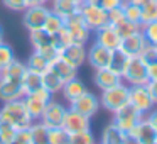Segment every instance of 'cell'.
<instances>
[{
    "label": "cell",
    "instance_id": "20",
    "mask_svg": "<svg viewBox=\"0 0 157 144\" xmlns=\"http://www.w3.org/2000/svg\"><path fill=\"white\" fill-rule=\"evenodd\" d=\"M100 142H103V144H127V142H130V139H128V134L125 130H122L112 120L108 126L103 127L101 136H100Z\"/></svg>",
    "mask_w": 157,
    "mask_h": 144
},
{
    "label": "cell",
    "instance_id": "8",
    "mask_svg": "<svg viewBox=\"0 0 157 144\" xmlns=\"http://www.w3.org/2000/svg\"><path fill=\"white\" fill-rule=\"evenodd\" d=\"M130 142L135 144H157V129L144 117L128 130Z\"/></svg>",
    "mask_w": 157,
    "mask_h": 144
},
{
    "label": "cell",
    "instance_id": "15",
    "mask_svg": "<svg viewBox=\"0 0 157 144\" xmlns=\"http://www.w3.org/2000/svg\"><path fill=\"white\" fill-rule=\"evenodd\" d=\"M61 127L71 136V134L91 129V119L86 117V115H83V114H79V112H76V110L68 109L66 114H64V119H63Z\"/></svg>",
    "mask_w": 157,
    "mask_h": 144
},
{
    "label": "cell",
    "instance_id": "35",
    "mask_svg": "<svg viewBox=\"0 0 157 144\" xmlns=\"http://www.w3.org/2000/svg\"><path fill=\"white\" fill-rule=\"evenodd\" d=\"M127 63H128V56L123 54L122 51H118V49H117V51L113 53V59H112V65H110V68L122 76V75H123V70H125V66H127Z\"/></svg>",
    "mask_w": 157,
    "mask_h": 144
},
{
    "label": "cell",
    "instance_id": "33",
    "mask_svg": "<svg viewBox=\"0 0 157 144\" xmlns=\"http://www.w3.org/2000/svg\"><path fill=\"white\" fill-rule=\"evenodd\" d=\"M140 32H142V36L145 38V41L149 44H154V46L157 44V21L142 24L140 26Z\"/></svg>",
    "mask_w": 157,
    "mask_h": 144
},
{
    "label": "cell",
    "instance_id": "22",
    "mask_svg": "<svg viewBox=\"0 0 157 144\" xmlns=\"http://www.w3.org/2000/svg\"><path fill=\"white\" fill-rule=\"evenodd\" d=\"M83 2H78V0H51V12L64 21L69 15L79 12Z\"/></svg>",
    "mask_w": 157,
    "mask_h": 144
},
{
    "label": "cell",
    "instance_id": "25",
    "mask_svg": "<svg viewBox=\"0 0 157 144\" xmlns=\"http://www.w3.org/2000/svg\"><path fill=\"white\" fill-rule=\"evenodd\" d=\"M42 86L54 97V95H58V93H61L63 86H64V82H63L56 73H52L51 70H48V71L42 73Z\"/></svg>",
    "mask_w": 157,
    "mask_h": 144
},
{
    "label": "cell",
    "instance_id": "28",
    "mask_svg": "<svg viewBox=\"0 0 157 144\" xmlns=\"http://www.w3.org/2000/svg\"><path fill=\"white\" fill-rule=\"evenodd\" d=\"M49 63H51V61H49L48 58H44V56H42L41 53L32 51V54L27 58V63H25V66H27L29 70H32V71L44 73V71H48Z\"/></svg>",
    "mask_w": 157,
    "mask_h": 144
},
{
    "label": "cell",
    "instance_id": "31",
    "mask_svg": "<svg viewBox=\"0 0 157 144\" xmlns=\"http://www.w3.org/2000/svg\"><path fill=\"white\" fill-rule=\"evenodd\" d=\"M48 142L49 144H69V134L63 127H51V129H48Z\"/></svg>",
    "mask_w": 157,
    "mask_h": 144
},
{
    "label": "cell",
    "instance_id": "26",
    "mask_svg": "<svg viewBox=\"0 0 157 144\" xmlns=\"http://www.w3.org/2000/svg\"><path fill=\"white\" fill-rule=\"evenodd\" d=\"M22 86H24L25 93H32L36 90L42 88V73L32 71V70H25L24 76H22Z\"/></svg>",
    "mask_w": 157,
    "mask_h": 144
},
{
    "label": "cell",
    "instance_id": "36",
    "mask_svg": "<svg viewBox=\"0 0 157 144\" xmlns=\"http://www.w3.org/2000/svg\"><path fill=\"white\" fill-rule=\"evenodd\" d=\"M63 27H64V21H63L59 15H56V14H52V12H51L42 29H44V31H48L49 34H56V32H58L59 29H63Z\"/></svg>",
    "mask_w": 157,
    "mask_h": 144
},
{
    "label": "cell",
    "instance_id": "21",
    "mask_svg": "<svg viewBox=\"0 0 157 144\" xmlns=\"http://www.w3.org/2000/svg\"><path fill=\"white\" fill-rule=\"evenodd\" d=\"M93 82L98 86L100 90H106L112 88V86L122 83V76L117 71H113L112 68H101V70H95V75H93Z\"/></svg>",
    "mask_w": 157,
    "mask_h": 144
},
{
    "label": "cell",
    "instance_id": "18",
    "mask_svg": "<svg viewBox=\"0 0 157 144\" xmlns=\"http://www.w3.org/2000/svg\"><path fill=\"white\" fill-rule=\"evenodd\" d=\"M25 92L21 80L10 78H0V100L2 102H10V100L24 98Z\"/></svg>",
    "mask_w": 157,
    "mask_h": 144
},
{
    "label": "cell",
    "instance_id": "12",
    "mask_svg": "<svg viewBox=\"0 0 157 144\" xmlns=\"http://www.w3.org/2000/svg\"><path fill=\"white\" fill-rule=\"evenodd\" d=\"M144 117L145 115H144L142 112H139V110L128 102V103H125V105H122L118 110L113 112V122H115L122 130L128 132V130L132 129L140 119H144Z\"/></svg>",
    "mask_w": 157,
    "mask_h": 144
},
{
    "label": "cell",
    "instance_id": "51",
    "mask_svg": "<svg viewBox=\"0 0 157 144\" xmlns=\"http://www.w3.org/2000/svg\"><path fill=\"white\" fill-rule=\"evenodd\" d=\"M4 42V31H2V27H0V44Z\"/></svg>",
    "mask_w": 157,
    "mask_h": 144
},
{
    "label": "cell",
    "instance_id": "27",
    "mask_svg": "<svg viewBox=\"0 0 157 144\" xmlns=\"http://www.w3.org/2000/svg\"><path fill=\"white\" fill-rule=\"evenodd\" d=\"M25 70H27L25 63L19 61V59H14V61H12L9 66H5V68H2V70H0V78L21 80V82H22V76H24Z\"/></svg>",
    "mask_w": 157,
    "mask_h": 144
},
{
    "label": "cell",
    "instance_id": "17",
    "mask_svg": "<svg viewBox=\"0 0 157 144\" xmlns=\"http://www.w3.org/2000/svg\"><path fill=\"white\" fill-rule=\"evenodd\" d=\"M120 34L117 32V29L113 27L112 24H106L103 27H100L98 31H95V42H98L100 46H105V48L112 49V51H117L120 46Z\"/></svg>",
    "mask_w": 157,
    "mask_h": 144
},
{
    "label": "cell",
    "instance_id": "34",
    "mask_svg": "<svg viewBox=\"0 0 157 144\" xmlns=\"http://www.w3.org/2000/svg\"><path fill=\"white\" fill-rule=\"evenodd\" d=\"M96 139L93 136L91 129L88 130H81V132H76L69 136V144H95Z\"/></svg>",
    "mask_w": 157,
    "mask_h": 144
},
{
    "label": "cell",
    "instance_id": "41",
    "mask_svg": "<svg viewBox=\"0 0 157 144\" xmlns=\"http://www.w3.org/2000/svg\"><path fill=\"white\" fill-rule=\"evenodd\" d=\"M2 4L12 12H24L27 9V0H2Z\"/></svg>",
    "mask_w": 157,
    "mask_h": 144
},
{
    "label": "cell",
    "instance_id": "47",
    "mask_svg": "<svg viewBox=\"0 0 157 144\" xmlns=\"http://www.w3.org/2000/svg\"><path fill=\"white\" fill-rule=\"evenodd\" d=\"M145 119L149 120V122H150V124H152V126L157 129V105L154 107V109L150 110L149 114H145Z\"/></svg>",
    "mask_w": 157,
    "mask_h": 144
},
{
    "label": "cell",
    "instance_id": "30",
    "mask_svg": "<svg viewBox=\"0 0 157 144\" xmlns=\"http://www.w3.org/2000/svg\"><path fill=\"white\" fill-rule=\"evenodd\" d=\"M32 136V144H46L48 142V127L41 120H34L29 127Z\"/></svg>",
    "mask_w": 157,
    "mask_h": 144
},
{
    "label": "cell",
    "instance_id": "3",
    "mask_svg": "<svg viewBox=\"0 0 157 144\" xmlns=\"http://www.w3.org/2000/svg\"><path fill=\"white\" fill-rule=\"evenodd\" d=\"M29 41H31L32 51L41 53L44 58L49 61L59 56V51L52 44V34H49L44 29H36V31H29Z\"/></svg>",
    "mask_w": 157,
    "mask_h": 144
},
{
    "label": "cell",
    "instance_id": "7",
    "mask_svg": "<svg viewBox=\"0 0 157 144\" xmlns=\"http://www.w3.org/2000/svg\"><path fill=\"white\" fill-rule=\"evenodd\" d=\"M51 9L48 5H29L24 12H22V24L29 31H36V29H42L48 21Z\"/></svg>",
    "mask_w": 157,
    "mask_h": 144
},
{
    "label": "cell",
    "instance_id": "39",
    "mask_svg": "<svg viewBox=\"0 0 157 144\" xmlns=\"http://www.w3.org/2000/svg\"><path fill=\"white\" fill-rule=\"evenodd\" d=\"M123 14H125V19L140 24V7L139 5H133V4L125 2V4H123Z\"/></svg>",
    "mask_w": 157,
    "mask_h": 144
},
{
    "label": "cell",
    "instance_id": "4",
    "mask_svg": "<svg viewBox=\"0 0 157 144\" xmlns=\"http://www.w3.org/2000/svg\"><path fill=\"white\" fill-rule=\"evenodd\" d=\"M122 80L125 83H128V86L149 83V78H147V65L144 63V59L140 56L128 58V63H127L125 70H123Z\"/></svg>",
    "mask_w": 157,
    "mask_h": 144
},
{
    "label": "cell",
    "instance_id": "52",
    "mask_svg": "<svg viewBox=\"0 0 157 144\" xmlns=\"http://www.w3.org/2000/svg\"><path fill=\"white\" fill-rule=\"evenodd\" d=\"M78 2H83V0H78Z\"/></svg>",
    "mask_w": 157,
    "mask_h": 144
},
{
    "label": "cell",
    "instance_id": "6",
    "mask_svg": "<svg viewBox=\"0 0 157 144\" xmlns=\"http://www.w3.org/2000/svg\"><path fill=\"white\" fill-rule=\"evenodd\" d=\"M64 27L68 29L69 36H71V41L75 44H86L90 41L91 31H90V27L83 21L81 12H76V14L69 15L68 19H64Z\"/></svg>",
    "mask_w": 157,
    "mask_h": 144
},
{
    "label": "cell",
    "instance_id": "16",
    "mask_svg": "<svg viewBox=\"0 0 157 144\" xmlns=\"http://www.w3.org/2000/svg\"><path fill=\"white\" fill-rule=\"evenodd\" d=\"M59 58L64 59L68 65L79 70L86 63V48H85V44H75L73 42V44H68L66 48L61 49Z\"/></svg>",
    "mask_w": 157,
    "mask_h": 144
},
{
    "label": "cell",
    "instance_id": "32",
    "mask_svg": "<svg viewBox=\"0 0 157 144\" xmlns=\"http://www.w3.org/2000/svg\"><path fill=\"white\" fill-rule=\"evenodd\" d=\"M140 26L142 24H137V22H132V21H128V19H123L122 22H118V24L113 26V27L117 29L120 38H127V36H132V34H135V32H140Z\"/></svg>",
    "mask_w": 157,
    "mask_h": 144
},
{
    "label": "cell",
    "instance_id": "54",
    "mask_svg": "<svg viewBox=\"0 0 157 144\" xmlns=\"http://www.w3.org/2000/svg\"><path fill=\"white\" fill-rule=\"evenodd\" d=\"M125 2H127V0H125Z\"/></svg>",
    "mask_w": 157,
    "mask_h": 144
},
{
    "label": "cell",
    "instance_id": "46",
    "mask_svg": "<svg viewBox=\"0 0 157 144\" xmlns=\"http://www.w3.org/2000/svg\"><path fill=\"white\" fill-rule=\"evenodd\" d=\"M147 88H149V92H150L154 105H157V82H149L147 83Z\"/></svg>",
    "mask_w": 157,
    "mask_h": 144
},
{
    "label": "cell",
    "instance_id": "29",
    "mask_svg": "<svg viewBox=\"0 0 157 144\" xmlns=\"http://www.w3.org/2000/svg\"><path fill=\"white\" fill-rule=\"evenodd\" d=\"M157 21V0H147L140 5V24Z\"/></svg>",
    "mask_w": 157,
    "mask_h": 144
},
{
    "label": "cell",
    "instance_id": "2",
    "mask_svg": "<svg viewBox=\"0 0 157 144\" xmlns=\"http://www.w3.org/2000/svg\"><path fill=\"white\" fill-rule=\"evenodd\" d=\"M98 98H100V105L105 110H108V112L113 114L122 105L128 103V85H127L125 82H122V83H118V85L112 86V88L101 90Z\"/></svg>",
    "mask_w": 157,
    "mask_h": 144
},
{
    "label": "cell",
    "instance_id": "44",
    "mask_svg": "<svg viewBox=\"0 0 157 144\" xmlns=\"http://www.w3.org/2000/svg\"><path fill=\"white\" fill-rule=\"evenodd\" d=\"M123 4H125V0H101V2H100V5H101L106 12L113 10V9H118V7H123Z\"/></svg>",
    "mask_w": 157,
    "mask_h": 144
},
{
    "label": "cell",
    "instance_id": "40",
    "mask_svg": "<svg viewBox=\"0 0 157 144\" xmlns=\"http://www.w3.org/2000/svg\"><path fill=\"white\" fill-rule=\"evenodd\" d=\"M140 58L144 59L145 65H150V63L157 61V48L154 44H149V42H147V46L144 48V51L140 53Z\"/></svg>",
    "mask_w": 157,
    "mask_h": 144
},
{
    "label": "cell",
    "instance_id": "10",
    "mask_svg": "<svg viewBox=\"0 0 157 144\" xmlns=\"http://www.w3.org/2000/svg\"><path fill=\"white\" fill-rule=\"evenodd\" d=\"M128 102L135 107L139 112H142L144 115L149 114L150 110L154 109V102L152 97H150V92L145 85H130L128 86Z\"/></svg>",
    "mask_w": 157,
    "mask_h": 144
},
{
    "label": "cell",
    "instance_id": "37",
    "mask_svg": "<svg viewBox=\"0 0 157 144\" xmlns=\"http://www.w3.org/2000/svg\"><path fill=\"white\" fill-rule=\"evenodd\" d=\"M17 130L5 122H0V144H14Z\"/></svg>",
    "mask_w": 157,
    "mask_h": 144
},
{
    "label": "cell",
    "instance_id": "9",
    "mask_svg": "<svg viewBox=\"0 0 157 144\" xmlns=\"http://www.w3.org/2000/svg\"><path fill=\"white\" fill-rule=\"evenodd\" d=\"M52 98V95L48 92V90L42 86V88L36 90L32 93H25L24 95V102L25 107H27L29 115L32 117V120H39L42 115V110H44L46 103Z\"/></svg>",
    "mask_w": 157,
    "mask_h": 144
},
{
    "label": "cell",
    "instance_id": "19",
    "mask_svg": "<svg viewBox=\"0 0 157 144\" xmlns=\"http://www.w3.org/2000/svg\"><path fill=\"white\" fill-rule=\"evenodd\" d=\"M145 46H147V41L142 36V32H135V34H132V36L122 38L120 46H118V51H122L123 54H127L128 58H132V56H140V53L144 51Z\"/></svg>",
    "mask_w": 157,
    "mask_h": 144
},
{
    "label": "cell",
    "instance_id": "14",
    "mask_svg": "<svg viewBox=\"0 0 157 144\" xmlns=\"http://www.w3.org/2000/svg\"><path fill=\"white\" fill-rule=\"evenodd\" d=\"M100 107H101L100 105V98L95 95V93L88 92V90H86L83 95H79L76 100H73V102L69 103V109L71 110H76V112L90 117V119L98 114Z\"/></svg>",
    "mask_w": 157,
    "mask_h": 144
},
{
    "label": "cell",
    "instance_id": "5",
    "mask_svg": "<svg viewBox=\"0 0 157 144\" xmlns=\"http://www.w3.org/2000/svg\"><path fill=\"white\" fill-rule=\"evenodd\" d=\"M79 12L83 15L85 24L90 27L91 32L98 31L100 27L108 24V12L98 4H86V2H83Z\"/></svg>",
    "mask_w": 157,
    "mask_h": 144
},
{
    "label": "cell",
    "instance_id": "24",
    "mask_svg": "<svg viewBox=\"0 0 157 144\" xmlns=\"http://www.w3.org/2000/svg\"><path fill=\"white\" fill-rule=\"evenodd\" d=\"M85 92H86L85 83L76 76V78H73V80H69V82L64 83V86H63V90H61V95H63V98H64L68 103H71L73 100H76L79 95H83Z\"/></svg>",
    "mask_w": 157,
    "mask_h": 144
},
{
    "label": "cell",
    "instance_id": "13",
    "mask_svg": "<svg viewBox=\"0 0 157 144\" xmlns=\"http://www.w3.org/2000/svg\"><path fill=\"white\" fill-rule=\"evenodd\" d=\"M66 110H68L66 105H63L61 102L51 98L48 103H46L44 110H42V115H41L39 120H41L48 129H51V127H61Z\"/></svg>",
    "mask_w": 157,
    "mask_h": 144
},
{
    "label": "cell",
    "instance_id": "48",
    "mask_svg": "<svg viewBox=\"0 0 157 144\" xmlns=\"http://www.w3.org/2000/svg\"><path fill=\"white\" fill-rule=\"evenodd\" d=\"M48 2H51V0H27V7L29 5H46Z\"/></svg>",
    "mask_w": 157,
    "mask_h": 144
},
{
    "label": "cell",
    "instance_id": "45",
    "mask_svg": "<svg viewBox=\"0 0 157 144\" xmlns=\"http://www.w3.org/2000/svg\"><path fill=\"white\" fill-rule=\"evenodd\" d=\"M147 78L149 82H157V61L147 65Z\"/></svg>",
    "mask_w": 157,
    "mask_h": 144
},
{
    "label": "cell",
    "instance_id": "1",
    "mask_svg": "<svg viewBox=\"0 0 157 144\" xmlns=\"http://www.w3.org/2000/svg\"><path fill=\"white\" fill-rule=\"evenodd\" d=\"M0 122H5L12 126L15 130H19L31 127L34 120L29 115L24 98H17L10 100V102H4V105L0 107Z\"/></svg>",
    "mask_w": 157,
    "mask_h": 144
},
{
    "label": "cell",
    "instance_id": "23",
    "mask_svg": "<svg viewBox=\"0 0 157 144\" xmlns=\"http://www.w3.org/2000/svg\"><path fill=\"white\" fill-rule=\"evenodd\" d=\"M48 70H51L52 73H56V75H58L64 83L78 76V68H75V66L68 65V63H66L64 59H61L59 56H58V58H54V59H51V63H49V68H48Z\"/></svg>",
    "mask_w": 157,
    "mask_h": 144
},
{
    "label": "cell",
    "instance_id": "43",
    "mask_svg": "<svg viewBox=\"0 0 157 144\" xmlns=\"http://www.w3.org/2000/svg\"><path fill=\"white\" fill-rule=\"evenodd\" d=\"M125 19V14H123V7L113 9V10H108V24L117 26L118 22H122Z\"/></svg>",
    "mask_w": 157,
    "mask_h": 144
},
{
    "label": "cell",
    "instance_id": "50",
    "mask_svg": "<svg viewBox=\"0 0 157 144\" xmlns=\"http://www.w3.org/2000/svg\"><path fill=\"white\" fill-rule=\"evenodd\" d=\"M83 2H86V4H98L100 5V2H101V0H83Z\"/></svg>",
    "mask_w": 157,
    "mask_h": 144
},
{
    "label": "cell",
    "instance_id": "11",
    "mask_svg": "<svg viewBox=\"0 0 157 144\" xmlns=\"http://www.w3.org/2000/svg\"><path fill=\"white\" fill-rule=\"evenodd\" d=\"M112 49L100 46L98 42H93L88 49H86V63L91 66L93 70H101V68H110L113 59Z\"/></svg>",
    "mask_w": 157,
    "mask_h": 144
},
{
    "label": "cell",
    "instance_id": "53",
    "mask_svg": "<svg viewBox=\"0 0 157 144\" xmlns=\"http://www.w3.org/2000/svg\"><path fill=\"white\" fill-rule=\"evenodd\" d=\"M155 48H157V44H155Z\"/></svg>",
    "mask_w": 157,
    "mask_h": 144
},
{
    "label": "cell",
    "instance_id": "38",
    "mask_svg": "<svg viewBox=\"0 0 157 144\" xmlns=\"http://www.w3.org/2000/svg\"><path fill=\"white\" fill-rule=\"evenodd\" d=\"M14 59H15L14 49H12L9 44L2 42V44H0V70L5 68V66H9Z\"/></svg>",
    "mask_w": 157,
    "mask_h": 144
},
{
    "label": "cell",
    "instance_id": "42",
    "mask_svg": "<svg viewBox=\"0 0 157 144\" xmlns=\"http://www.w3.org/2000/svg\"><path fill=\"white\" fill-rule=\"evenodd\" d=\"M14 144H32V136H31L29 127H25V129H19L17 132H15Z\"/></svg>",
    "mask_w": 157,
    "mask_h": 144
},
{
    "label": "cell",
    "instance_id": "49",
    "mask_svg": "<svg viewBox=\"0 0 157 144\" xmlns=\"http://www.w3.org/2000/svg\"><path fill=\"white\" fill-rule=\"evenodd\" d=\"M127 2H128V4H133V5H139V7H140V5L145 4L147 0H127Z\"/></svg>",
    "mask_w": 157,
    "mask_h": 144
}]
</instances>
